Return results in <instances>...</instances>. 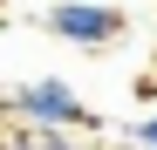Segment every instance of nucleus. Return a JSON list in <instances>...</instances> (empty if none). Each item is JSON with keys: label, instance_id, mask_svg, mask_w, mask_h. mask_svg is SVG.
Here are the masks:
<instances>
[{"label": "nucleus", "instance_id": "nucleus-1", "mask_svg": "<svg viewBox=\"0 0 157 150\" xmlns=\"http://www.w3.org/2000/svg\"><path fill=\"white\" fill-rule=\"evenodd\" d=\"M14 109L34 123V130H102V116L75 96L62 75H41V82H21L14 89Z\"/></svg>", "mask_w": 157, "mask_h": 150}, {"label": "nucleus", "instance_id": "nucleus-2", "mask_svg": "<svg viewBox=\"0 0 157 150\" xmlns=\"http://www.w3.org/2000/svg\"><path fill=\"white\" fill-rule=\"evenodd\" d=\"M48 34H62L75 48H109L123 34V14L116 7H96V0H62V7H48Z\"/></svg>", "mask_w": 157, "mask_h": 150}, {"label": "nucleus", "instance_id": "nucleus-3", "mask_svg": "<svg viewBox=\"0 0 157 150\" xmlns=\"http://www.w3.org/2000/svg\"><path fill=\"white\" fill-rule=\"evenodd\" d=\"M137 150H157V116H137V130H130Z\"/></svg>", "mask_w": 157, "mask_h": 150}, {"label": "nucleus", "instance_id": "nucleus-4", "mask_svg": "<svg viewBox=\"0 0 157 150\" xmlns=\"http://www.w3.org/2000/svg\"><path fill=\"white\" fill-rule=\"evenodd\" d=\"M0 150H41V143H34V130H7V137H0Z\"/></svg>", "mask_w": 157, "mask_h": 150}, {"label": "nucleus", "instance_id": "nucleus-5", "mask_svg": "<svg viewBox=\"0 0 157 150\" xmlns=\"http://www.w3.org/2000/svg\"><path fill=\"white\" fill-rule=\"evenodd\" d=\"M34 143H41V150H75V143H68V130H34Z\"/></svg>", "mask_w": 157, "mask_h": 150}, {"label": "nucleus", "instance_id": "nucleus-6", "mask_svg": "<svg viewBox=\"0 0 157 150\" xmlns=\"http://www.w3.org/2000/svg\"><path fill=\"white\" fill-rule=\"evenodd\" d=\"M137 96H157V75H137Z\"/></svg>", "mask_w": 157, "mask_h": 150}, {"label": "nucleus", "instance_id": "nucleus-7", "mask_svg": "<svg viewBox=\"0 0 157 150\" xmlns=\"http://www.w3.org/2000/svg\"><path fill=\"white\" fill-rule=\"evenodd\" d=\"M0 7H7V0H0Z\"/></svg>", "mask_w": 157, "mask_h": 150}]
</instances>
